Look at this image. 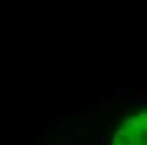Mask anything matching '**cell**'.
I'll use <instances>...</instances> for the list:
<instances>
[{
	"instance_id": "cell-1",
	"label": "cell",
	"mask_w": 147,
	"mask_h": 145,
	"mask_svg": "<svg viewBox=\"0 0 147 145\" xmlns=\"http://www.w3.org/2000/svg\"><path fill=\"white\" fill-rule=\"evenodd\" d=\"M73 132H74V137L85 138V137H88V125H74Z\"/></svg>"
},
{
	"instance_id": "cell-2",
	"label": "cell",
	"mask_w": 147,
	"mask_h": 145,
	"mask_svg": "<svg viewBox=\"0 0 147 145\" xmlns=\"http://www.w3.org/2000/svg\"><path fill=\"white\" fill-rule=\"evenodd\" d=\"M127 100H130V101L135 103V105H146V96H144L142 93H137V95H134V96H129Z\"/></svg>"
},
{
	"instance_id": "cell-3",
	"label": "cell",
	"mask_w": 147,
	"mask_h": 145,
	"mask_svg": "<svg viewBox=\"0 0 147 145\" xmlns=\"http://www.w3.org/2000/svg\"><path fill=\"white\" fill-rule=\"evenodd\" d=\"M95 144L96 145H105V138H103L102 128H96V130H95Z\"/></svg>"
},
{
	"instance_id": "cell-4",
	"label": "cell",
	"mask_w": 147,
	"mask_h": 145,
	"mask_svg": "<svg viewBox=\"0 0 147 145\" xmlns=\"http://www.w3.org/2000/svg\"><path fill=\"white\" fill-rule=\"evenodd\" d=\"M113 96H115V100H127V93L123 89H120V88L113 89Z\"/></svg>"
},
{
	"instance_id": "cell-5",
	"label": "cell",
	"mask_w": 147,
	"mask_h": 145,
	"mask_svg": "<svg viewBox=\"0 0 147 145\" xmlns=\"http://www.w3.org/2000/svg\"><path fill=\"white\" fill-rule=\"evenodd\" d=\"M74 115L76 116H86L88 115V111H86L85 108H78V110H74Z\"/></svg>"
},
{
	"instance_id": "cell-6",
	"label": "cell",
	"mask_w": 147,
	"mask_h": 145,
	"mask_svg": "<svg viewBox=\"0 0 147 145\" xmlns=\"http://www.w3.org/2000/svg\"><path fill=\"white\" fill-rule=\"evenodd\" d=\"M88 127H93L95 125V116H88V123H86Z\"/></svg>"
},
{
	"instance_id": "cell-7",
	"label": "cell",
	"mask_w": 147,
	"mask_h": 145,
	"mask_svg": "<svg viewBox=\"0 0 147 145\" xmlns=\"http://www.w3.org/2000/svg\"><path fill=\"white\" fill-rule=\"evenodd\" d=\"M34 122H36V127H41V122H42V118H36Z\"/></svg>"
},
{
	"instance_id": "cell-8",
	"label": "cell",
	"mask_w": 147,
	"mask_h": 145,
	"mask_svg": "<svg viewBox=\"0 0 147 145\" xmlns=\"http://www.w3.org/2000/svg\"><path fill=\"white\" fill-rule=\"evenodd\" d=\"M140 93H142V95H144V96H146V95H147V89H142V91H140Z\"/></svg>"
},
{
	"instance_id": "cell-9",
	"label": "cell",
	"mask_w": 147,
	"mask_h": 145,
	"mask_svg": "<svg viewBox=\"0 0 147 145\" xmlns=\"http://www.w3.org/2000/svg\"><path fill=\"white\" fill-rule=\"evenodd\" d=\"M88 145H96V144H95V142H93V144H88Z\"/></svg>"
}]
</instances>
